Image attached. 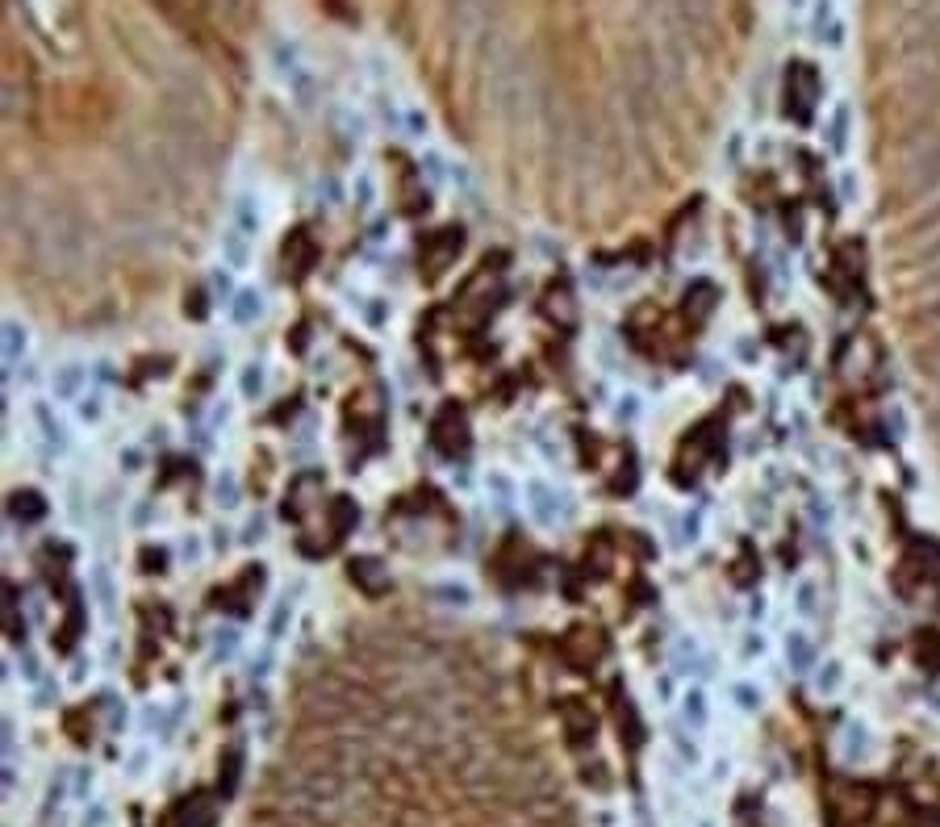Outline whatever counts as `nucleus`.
<instances>
[{
    "label": "nucleus",
    "mask_w": 940,
    "mask_h": 827,
    "mask_svg": "<svg viewBox=\"0 0 940 827\" xmlns=\"http://www.w3.org/2000/svg\"><path fill=\"white\" fill-rule=\"evenodd\" d=\"M234 230H243V234H255V226H260V214H255V197H243L239 205H234Z\"/></svg>",
    "instance_id": "obj_7"
},
{
    "label": "nucleus",
    "mask_w": 940,
    "mask_h": 827,
    "mask_svg": "<svg viewBox=\"0 0 940 827\" xmlns=\"http://www.w3.org/2000/svg\"><path fill=\"white\" fill-rule=\"evenodd\" d=\"M836 677H840V665H824V669H819L815 690H819V694H832V690H836Z\"/></svg>",
    "instance_id": "obj_11"
},
{
    "label": "nucleus",
    "mask_w": 940,
    "mask_h": 827,
    "mask_svg": "<svg viewBox=\"0 0 940 827\" xmlns=\"http://www.w3.org/2000/svg\"><path fill=\"white\" fill-rule=\"evenodd\" d=\"M214 498H218V506H239V485H234V472H222V477L214 481Z\"/></svg>",
    "instance_id": "obj_8"
},
{
    "label": "nucleus",
    "mask_w": 940,
    "mask_h": 827,
    "mask_svg": "<svg viewBox=\"0 0 940 827\" xmlns=\"http://www.w3.org/2000/svg\"><path fill=\"white\" fill-rule=\"evenodd\" d=\"M226 259L230 264H247L251 259V234H243V230H226Z\"/></svg>",
    "instance_id": "obj_5"
},
{
    "label": "nucleus",
    "mask_w": 940,
    "mask_h": 827,
    "mask_svg": "<svg viewBox=\"0 0 940 827\" xmlns=\"http://www.w3.org/2000/svg\"><path fill=\"white\" fill-rule=\"evenodd\" d=\"M527 506L535 514V523H556L560 518V493L548 481H531L527 485Z\"/></svg>",
    "instance_id": "obj_1"
},
{
    "label": "nucleus",
    "mask_w": 940,
    "mask_h": 827,
    "mask_svg": "<svg viewBox=\"0 0 940 827\" xmlns=\"http://www.w3.org/2000/svg\"><path fill=\"white\" fill-rule=\"evenodd\" d=\"M686 711H690V723H702V698L698 694L686 698Z\"/></svg>",
    "instance_id": "obj_12"
},
{
    "label": "nucleus",
    "mask_w": 940,
    "mask_h": 827,
    "mask_svg": "<svg viewBox=\"0 0 940 827\" xmlns=\"http://www.w3.org/2000/svg\"><path fill=\"white\" fill-rule=\"evenodd\" d=\"M786 652H790V665H794L798 673H807V669H811L815 652H811V644L803 640V635H790V640H786Z\"/></svg>",
    "instance_id": "obj_6"
},
{
    "label": "nucleus",
    "mask_w": 940,
    "mask_h": 827,
    "mask_svg": "<svg viewBox=\"0 0 940 827\" xmlns=\"http://www.w3.org/2000/svg\"><path fill=\"white\" fill-rule=\"evenodd\" d=\"M264 314V297H260V289H243V293H234V322H255Z\"/></svg>",
    "instance_id": "obj_4"
},
{
    "label": "nucleus",
    "mask_w": 940,
    "mask_h": 827,
    "mask_svg": "<svg viewBox=\"0 0 940 827\" xmlns=\"http://www.w3.org/2000/svg\"><path fill=\"white\" fill-rule=\"evenodd\" d=\"M815 610H819V589H815V581H803L798 585V614L815 619Z\"/></svg>",
    "instance_id": "obj_10"
},
{
    "label": "nucleus",
    "mask_w": 940,
    "mask_h": 827,
    "mask_svg": "<svg viewBox=\"0 0 940 827\" xmlns=\"http://www.w3.org/2000/svg\"><path fill=\"white\" fill-rule=\"evenodd\" d=\"M26 351H30V330L21 318H5V364H21L26 360Z\"/></svg>",
    "instance_id": "obj_3"
},
{
    "label": "nucleus",
    "mask_w": 940,
    "mask_h": 827,
    "mask_svg": "<svg viewBox=\"0 0 940 827\" xmlns=\"http://www.w3.org/2000/svg\"><path fill=\"white\" fill-rule=\"evenodd\" d=\"M239 389H243V397H260V393H264V368H260V364H247L243 376H239Z\"/></svg>",
    "instance_id": "obj_9"
},
{
    "label": "nucleus",
    "mask_w": 940,
    "mask_h": 827,
    "mask_svg": "<svg viewBox=\"0 0 940 827\" xmlns=\"http://www.w3.org/2000/svg\"><path fill=\"white\" fill-rule=\"evenodd\" d=\"M84 385H88V368L76 364V360H67V364L55 372V397H59V401H76V397L84 393Z\"/></svg>",
    "instance_id": "obj_2"
},
{
    "label": "nucleus",
    "mask_w": 940,
    "mask_h": 827,
    "mask_svg": "<svg viewBox=\"0 0 940 827\" xmlns=\"http://www.w3.org/2000/svg\"><path fill=\"white\" fill-rule=\"evenodd\" d=\"M740 652H748V656H761V635H748V640H740Z\"/></svg>",
    "instance_id": "obj_13"
}]
</instances>
